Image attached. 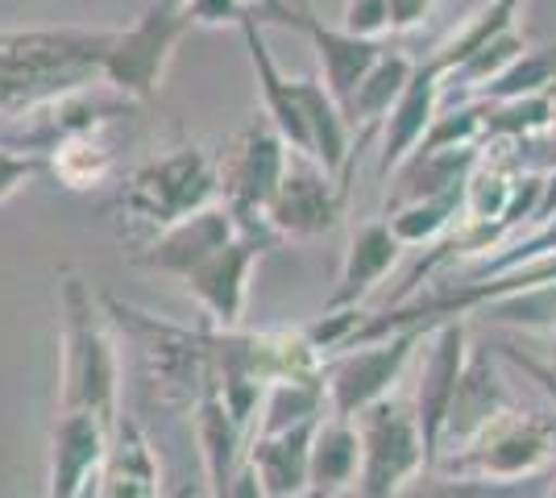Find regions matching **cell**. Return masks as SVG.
<instances>
[{
    "label": "cell",
    "mask_w": 556,
    "mask_h": 498,
    "mask_svg": "<svg viewBox=\"0 0 556 498\" xmlns=\"http://www.w3.org/2000/svg\"><path fill=\"white\" fill-rule=\"evenodd\" d=\"M113 29L42 25L0 29V120H25L63 95L100 84Z\"/></svg>",
    "instance_id": "obj_1"
},
{
    "label": "cell",
    "mask_w": 556,
    "mask_h": 498,
    "mask_svg": "<svg viewBox=\"0 0 556 498\" xmlns=\"http://www.w3.org/2000/svg\"><path fill=\"white\" fill-rule=\"evenodd\" d=\"M100 295L79 270L59 274V411H92L113 427L121 420V357Z\"/></svg>",
    "instance_id": "obj_2"
},
{
    "label": "cell",
    "mask_w": 556,
    "mask_h": 498,
    "mask_svg": "<svg viewBox=\"0 0 556 498\" xmlns=\"http://www.w3.org/2000/svg\"><path fill=\"white\" fill-rule=\"evenodd\" d=\"M100 308L109 316V324L134 345L146 395L170 411H195L212 374L208 324L187 329L121 299L113 291H100Z\"/></svg>",
    "instance_id": "obj_3"
},
{
    "label": "cell",
    "mask_w": 556,
    "mask_h": 498,
    "mask_svg": "<svg viewBox=\"0 0 556 498\" xmlns=\"http://www.w3.org/2000/svg\"><path fill=\"white\" fill-rule=\"evenodd\" d=\"M195 25L179 0H150L134 25L113 29V42L100 63V88H109L116 100H150L163 88L166 67L175 50Z\"/></svg>",
    "instance_id": "obj_4"
},
{
    "label": "cell",
    "mask_w": 556,
    "mask_h": 498,
    "mask_svg": "<svg viewBox=\"0 0 556 498\" xmlns=\"http://www.w3.org/2000/svg\"><path fill=\"white\" fill-rule=\"evenodd\" d=\"M287 158H291V145L278 138V129L266 117H254L232 133V142L216 163V175H220V204L237 220V233L275 241V245L282 241L270 229L266 208L282 183Z\"/></svg>",
    "instance_id": "obj_5"
},
{
    "label": "cell",
    "mask_w": 556,
    "mask_h": 498,
    "mask_svg": "<svg viewBox=\"0 0 556 498\" xmlns=\"http://www.w3.org/2000/svg\"><path fill=\"white\" fill-rule=\"evenodd\" d=\"M216 200H220V175L208 150H200L195 142L175 145L159 158L141 163L121 183V208L150 229H166Z\"/></svg>",
    "instance_id": "obj_6"
},
{
    "label": "cell",
    "mask_w": 556,
    "mask_h": 498,
    "mask_svg": "<svg viewBox=\"0 0 556 498\" xmlns=\"http://www.w3.org/2000/svg\"><path fill=\"white\" fill-rule=\"evenodd\" d=\"M556 461V420L548 411H528L515 404L494 424H486L465 449L444 452L432 470L473 477H535Z\"/></svg>",
    "instance_id": "obj_7"
},
{
    "label": "cell",
    "mask_w": 556,
    "mask_h": 498,
    "mask_svg": "<svg viewBox=\"0 0 556 498\" xmlns=\"http://www.w3.org/2000/svg\"><path fill=\"white\" fill-rule=\"evenodd\" d=\"M362 436V470H357V498H399L424 470L428 452L416 424V407L403 395L366 407L357 420Z\"/></svg>",
    "instance_id": "obj_8"
},
{
    "label": "cell",
    "mask_w": 556,
    "mask_h": 498,
    "mask_svg": "<svg viewBox=\"0 0 556 498\" xmlns=\"http://www.w3.org/2000/svg\"><path fill=\"white\" fill-rule=\"evenodd\" d=\"M419 341H428L424 329H399V332L378 336V341L349 345L345 354L332 357L325 366L328 416H337V420H357L366 407L391 399Z\"/></svg>",
    "instance_id": "obj_9"
},
{
    "label": "cell",
    "mask_w": 556,
    "mask_h": 498,
    "mask_svg": "<svg viewBox=\"0 0 556 498\" xmlns=\"http://www.w3.org/2000/svg\"><path fill=\"white\" fill-rule=\"evenodd\" d=\"M349 183L337 179L332 170L316 163L312 154H295L287 158L282 183H278L275 200L266 208V220L282 241H316L337 229V220L345 213Z\"/></svg>",
    "instance_id": "obj_10"
},
{
    "label": "cell",
    "mask_w": 556,
    "mask_h": 498,
    "mask_svg": "<svg viewBox=\"0 0 556 498\" xmlns=\"http://www.w3.org/2000/svg\"><path fill=\"white\" fill-rule=\"evenodd\" d=\"M275 241L237 233L229 245H220L208 261H200L184 279V291L200 304L204 324L212 329H241L245 304H250V279L262 254H270Z\"/></svg>",
    "instance_id": "obj_11"
},
{
    "label": "cell",
    "mask_w": 556,
    "mask_h": 498,
    "mask_svg": "<svg viewBox=\"0 0 556 498\" xmlns=\"http://www.w3.org/2000/svg\"><path fill=\"white\" fill-rule=\"evenodd\" d=\"M465 361H469L465 320H444V324H437V329L428 332V354H424L416 395H412L419 436H424V452H428V470L441 457L444 420H448V407L457 399V382H462Z\"/></svg>",
    "instance_id": "obj_12"
},
{
    "label": "cell",
    "mask_w": 556,
    "mask_h": 498,
    "mask_svg": "<svg viewBox=\"0 0 556 498\" xmlns=\"http://www.w3.org/2000/svg\"><path fill=\"white\" fill-rule=\"evenodd\" d=\"M109 432L113 427L92 411H59L50 427L47 498H79L88 486H96L109 452Z\"/></svg>",
    "instance_id": "obj_13"
},
{
    "label": "cell",
    "mask_w": 556,
    "mask_h": 498,
    "mask_svg": "<svg viewBox=\"0 0 556 498\" xmlns=\"http://www.w3.org/2000/svg\"><path fill=\"white\" fill-rule=\"evenodd\" d=\"M237 238V220L232 213L216 200L208 208H200V213L184 216V220H175V225H166L154 233V241L141 250L138 266L141 270H154V274H166V279H179L184 283L187 274L200 266V261H208L220 245H229Z\"/></svg>",
    "instance_id": "obj_14"
},
{
    "label": "cell",
    "mask_w": 556,
    "mask_h": 498,
    "mask_svg": "<svg viewBox=\"0 0 556 498\" xmlns=\"http://www.w3.org/2000/svg\"><path fill=\"white\" fill-rule=\"evenodd\" d=\"M519 404L510 395L507 379L498 370V361L490 349H469V361L462 370V382H457V399L448 407V420H444V436H441V457L444 452L465 449L478 432L486 424H494L503 411ZM437 457V461H441Z\"/></svg>",
    "instance_id": "obj_15"
},
{
    "label": "cell",
    "mask_w": 556,
    "mask_h": 498,
    "mask_svg": "<svg viewBox=\"0 0 556 498\" xmlns=\"http://www.w3.org/2000/svg\"><path fill=\"white\" fill-rule=\"evenodd\" d=\"M441 100H444V75L428 59H419L412 84L403 88V95L394 100L391 117L382 120V129H378L382 133L378 179H391L394 166L416 154V145L424 142V133L432 129V120L441 113Z\"/></svg>",
    "instance_id": "obj_16"
},
{
    "label": "cell",
    "mask_w": 556,
    "mask_h": 498,
    "mask_svg": "<svg viewBox=\"0 0 556 498\" xmlns=\"http://www.w3.org/2000/svg\"><path fill=\"white\" fill-rule=\"evenodd\" d=\"M96 498H166L163 495V461L146 427L121 416L109 432V452L96 477Z\"/></svg>",
    "instance_id": "obj_17"
},
{
    "label": "cell",
    "mask_w": 556,
    "mask_h": 498,
    "mask_svg": "<svg viewBox=\"0 0 556 498\" xmlns=\"http://www.w3.org/2000/svg\"><path fill=\"white\" fill-rule=\"evenodd\" d=\"M300 34H307V42L316 50V63H320V84L328 88V95L349 108V100L357 92V84L366 79L378 54L387 50L382 38H362V34H349L345 25H325L320 17H312V9H303Z\"/></svg>",
    "instance_id": "obj_18"
},
{
    "label": "cell",
    "mask_w": 556,
    "mask_h": 498,
    "mask_svg": "<svg viewBox=\"0 0 556 498\" xmlns=\"http://www.w3.org/2000/svg\"><path fill=\"white\" fill-rule=\"evenodd\" d=\"M399 250H403V241L391 233L387 216H374V220L353 225V229H349L345 258H341V279L332 286L325 311L362 308V299H366L370 291H378V283L394 270Z\"/></svg>",
    "instance_id": "obj_19"
},
{
    "label": "cell",
    "mask_w": 556,
    "mask_h": 498,
    "mask_svg": "<svg viewBox=\"0 0 556 498\" xmlns=\"http://www.w3.org/2000/svg\"><path fill=\"white\" fill-rule=\"evenodd\" d=\"M241 38H245V54H250V67H254V84L262 95V117L278 129V138L291 145L295 154H312L307 142V120H303L300 88L295 79L278 67V59L270 54L266 38H262V25L254 17L241 22Z\"/></svg>",
    "instance_id": "obj_20"
},
{
    "label": "cell",
    "mask_w": 556,
    "mask_h": 498,
    "mask_svg": "<svg viewBox=\"0 0 556 498\" xmlns=\"http://www.w3.org/2000/svg\"><path fill=\"white\" fill-rule=\"evenodd\" d=\"M320 420L282 432H257L245 440V461L254 465L270 498H303L312 495L307 486V465H312V436Z\"/></svg>",
    "instance_id": "obj_21"
},
{
    "label": "cell",
    "mask_w": 556,
    "mask_h": 498,
    "mask_svg": "<svg viewBox=\"0 0 556 498\" xmlns=\"http://www.w3.org/2000/svg\"><path fill=\"white\" fill-rule=\"evenodd\" d=\"M191 416H195V440H200V461H204V490H208V498H225V486H229L232 470L241 465V452H245V432L232 424L212 374Z\"/></svg>",
    "instance_id": "obj_22"
},
{
    "label": "cell",
    "mask_w": 556,
    "mask_h": 498,
    "mask_svg": "<svg viewBox=\"0 0 556 498\" xmlns=\"http://www.w3.org/2000/svg\"><path fill=\"white\" fill-rule=\"evenodd\" d=\"M416 63L419 59H412L407 50H399V47H387L382 54H378V63H374L370 72H366V79L357 84V92H353V100H349V108H345V117H349V125H353V133H357V142H366L370 133L382 129V120L391 117L394 100H399L403 88L412 84Z\"/></svg>",
    "instance_id": "obj_23"
},
{
    "label": "cell",
    "mask_w": 556,
    "mask_h": 498,
    "mask_svg": "<svg viewBox=\"0 0 556 498\" xmlns=\"http://www.w3.org/2000/svg\"><path fill=\"white\" fill-rule=\"evenodd\" d=\"M362 470V436L353 420L325 416L316 436H312V465H307V486L316 498H332L349 490Z\"/></svg>",
    "instance_id": "obj_24"
},
{
    "label": "cell",
    "mask_w": 556,
    "mask_h": 498,
    "mask_svg": "<svg viewBox=\"0 0 556 498\" xmlns=\"http://www.w3.org/2000/svg\"><path fill=\"white\" fill-rule=\"evenodd\" d=\"M47 175L67 191H92L100 188L116 170L113 145L104 142L100 129H79V133H63L42 150Z\"/></svg>",
    "instance_id": "obj_25"
},
{
    "label": "cell",
    "mask_w": 556,
    "mask_h": 498,
    "mask_svg": "<svg viewBox=\"0 0 556 498\" xmlns=\"http://www.w3.org/2000/svg\"><path fill=\"white\" fill-rule=\"evenodd\" d=\"M523 4H528V0H486L482 9H473V13L444 38L441 47H432L428 63L448 79L469 54H478V50L486 47V42H494L498 34L515 29V25H519V13H523Z\"/></svg>",
    "instance_id": "obj_26"
},
{
    "label": "cell",
    "mask_w": 556,
    "mask_h": 498,
    "mask_svg": "<svg viewBox=\"0 0 556 498\" xmlns=\"http://www.w3.org/2000/svg\"><path fill=\"white\" fill-rule=\"evenodd\" d=\"M548 482H553V470L535 477H473L424 470L399 498H544Z\"/></svg>",
    "instance_id": "obj_27"
},
{
    "label": "cell",
    "mask_w": 556,
    "mask_h": 498,
    "mask_svg": "<svg viewBox=\"0 0 556 498\" xmlns=\"http://www.w3.org/2000/svg\"><path fill=\"white\" fill-rule=\"evenodd\" d=\"M328 416V386L325 374L312 379H282L266 386V399L257 407V420L250 432H282V427H300Z\"/></svg>",
    "instance_id": "obj_28"
},
{
    "label": "cell",
    "mask_w": 556,
    "mask_h": 498,
    "mask_svg": "<svg viewBox=\"0 0 556 498\" xmlns=\"http://www.w3.org/2000/svg\"><path fill=\"white\" fill-rule=\"evenodd\" d=\"M465 191H444V195H428V200H412L394 213H382L391 233L403 245H437L444 241L457 225H462Z\"/></svg>",
    "instance_id": "obj_29"
},
{
    "label": "cell",
    "mask_w": 556,
    "mask_h": 498,
    "mask_svg": "<svg viewBox=\"0 0 556 498\" xmlns=\"http://www.w3.org/2000/svg\"><path fill=\"white\" fill-rule=\"evenodd\" d=\"M556 88V42L548 47H528L498 79H490L478 92V100H519V95H540Z\"/></svg>",
    "instance_id": "obj_30"
},
{
    "label": "cell",
    "mask_w": 556,
    "mask_h": 498,
    "mask_svg": "<svg viewBox=\"0 0 556 498\" xmlns=\"http://www.w3.org/2000/svg\"><path fill=\"white\" fill-rule=\"evenodd\" d=\"M482 311H490L494 320H507V324H523V329H556V286L494 299Z\"/></svg>",
    "instance_id": "obj_31"
},
{
    "label": "cell",
    "mask_w": 556,
    "mask_h": 498,
    "mask_svg": "<svg viewBox=\"0 0 556 498\" xmlns=\"http://www.w3.org/2000/svg\"><path fill=\"white\" fill-rule=\"evenodd\" d=\"M42 170H47L42 154H29L22 145H0V204L13 200V195H17L34 175H42Z\"/></svg>",
    "instance_id": "obj_32"
},
{
    "label": "cell",
    "mask_w": 556,
    "mask_h": 498,
    "mask_svg": "<svg viewBox=\"0 0 556 498\" xmlns=\"http://www.w3.org/2000/svg\"><path fill=\"white\" fill-rule=\"evenodd\" d=\"M341 25L362 38H382L391 29V0H345Z\"/></svg>",
    "instance_id": "obj_33"
},
{
    "label": "cell",
    "mask_w": 556,
    "mask_h": 498,
    "mask_svg": "<svg viewBox=\"0 0 556 498\" xmlns=\"http://www.w3.org/2000/svg\"><path fill=\"white\" fill-rule=\"evenodd\" d=\"M510 154H515V163L523 166V170H535V175H556V108H553V120H548L535 138L510 145Z\"/></svg>",
    "instance_id": "obj_34"
},
{
    "label": "cell",
    "mask_w": 556,
    "mask_h": 498,
    "mask_svg": "<svg viewBox=\"0 0 556 498\" xmlns=\"http://www.w3.org/2000/svg\"><path fill=\"white\" fill-rule=\"evenodd\" d=\"M179 4L187 9L191 25H237L241 29V22L250 17L241 0H179Z\"/></svg>",
    "instance_id": "obj_35"
},
{
    "label": "cell",
    "mask_w": 556,
    "mask_h": 498,
    "mask_svg": "<svg viewBox=\"0 0 556 498\" xmlns=\"http://www.w3.org/2000/svg\"><path fill=\"white\" fill-rule=\"evenodd\" d=\"M437 0H391V34H412L432 17Z\"/></svg>",
    "instance_id": "obj_36"
},
{
    "label": "cell",
    "mask_w": 556,
    "mask_h": 498,
    "mask_svg": "<svg viewBox=\"0 0 556 498\" xmlns=\"http://www.w3.org/2000/svg\"><path fill=\"white\" fill-rule=\"evenodd\" d=\"M225 498H270L266 486H262V477L254 474V465L245 461V452H241V465L232 470L229 486H225Z\"/></svg>",
    "instance_id": "obj_37"
},
{
    "label": "cell",
    "mask_w": 556,
    "mask_h": 498,
    "mask_svg": "<svg viewBox=\"0 0 556 498\" xmlns=\"http://www.w3.org/2000/svg\"><path fill=\"white\" fill-rule=\"evenodd\" d=\"M166 498H195V490H191V486H184V490H175V495H166Z\"/></svg>",
    "instance_id": "obj_38"
},
{
    "label": "cell",
    "mask_w": 556,
    "mask_h": 498,
    "mask_svg": "<svg viewBox=\"0 0 556 498\" xmlns=\"http://www.w3.org/2000/svg\"><path fill=\"white\" fill-rule=\"evenodd\" d=\"M79 498H96V486H88V490H84Z\"/></svg>",
    "instance_id": "obj_39"
},
{
    "label": "cell",
    "mask_w": 556,
    "mask_h": 498,
    "mask_svg": "<svg viewBox=\"0 0 556 498\" xmlns=\"http://www.w3.org/2000/svg\"><path fill=\"white\" fill-rule=\"evenodd\" d=\"M29 4H42V0H29Z\"/></svg>",
    "instance_id": "obj_40"
},
{
    "label": "cell",
    "mask_w": 556,
    "mask_h": 498,
    "mask_svg": "<svg viewBox=\"0 0 556 498\" xmlns=\"http://www.w3.org/2000/svg\"><path fill=\"white\" fill-rule=\"evenodd\" d=\"M303 498H316V495H303Z\"/></svg>",
    "instance_id": "obj_41"
}]
</instances>
